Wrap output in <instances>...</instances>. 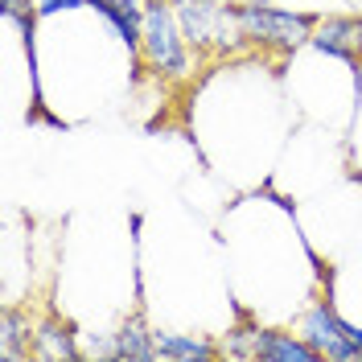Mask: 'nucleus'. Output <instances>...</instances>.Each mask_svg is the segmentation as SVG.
<instances>
[{"instance_id":"obj_1","label":"nucleus","mask_w":362,"mask_h":362,"mask_svg":"<svg viewBox=\"0 0 362 362\" xmlns=\"http://www.w3.org/2000/svg\"><path fill=\"white\" fill-rule=\"evenodd\" d=\"M144 58L157 70V78H181L189 70L185 33H181L173 0H144Z\"/></svg>"},{"instance_id":"obj_2","label":"nucleus","mask_w":362,"mask_h":362,"mask_svg":"<svg viewBox=\"0 0 362 362\" xmlns=\"http://www.w3.org/2000/svg\"><path fill=\"white\" fill-rule=\"evenodd\" d=\"M173 8H177L189 49H230L243 37L235 8H226L218 0H173Z\"/></svg>"},{"instance_id":"obj_3","label":"nucleus","mask_w":362,"mask_h":362,"mask_svg":"<svg viewBox=\"0 0 362 362\" xmlns=\"http://www.w3.org/2000/svg\"><path fill=\"white\" fill-rule=\"evenodd\" d=\"M235 17H239L243 37L259 45H284V49L309 42L317 29V17L284 13V8H268V4H235Z\"/></svg>"},{"instance_id":"obj_4","label":"nucleus","mask_w":362,"mask_h":362,"mask_svg":"<svg viewBox=\"0 0 362 362\" xmlns=\"http://www.w3.org/2000/svg\"><path fill=\"white\" fill-rule=\"evenodd\" d=\"M305 338L313 341L325 358L334 362H362V350L341 334V317L329 309V300H317L305 313Z\"/></svg>"},{"instance_id":"obj_5","label":"nucleus","mask_w":362,"mask_h":362,"mask_svg":"<svg viewBox=\"0 0 362 362\" xmlns=\"http://www.w3.org/2000/svg\"><path fill=\"white\" fill-rule=\"evenodd\" d=\"M309 42L321 49V54H334L341 62H362V17H325L317 21L313 37Z\"/></svg>"},{"instance_id":"obj_6","label":"nucleus","mask_w":362,"mask_h":362,"mask_svg":"<svg viewBox=\"0 0 362 362\" xmlns=\"http://www.w3.org/2000/svg\"><path fill=\"white\" fill-rule=\"evenodd\" d=\"M251 358H259V362H321L325 354L309 338L276 334V329H255V354Z\"/></svg>"},{"instance_id":"obj_7","label":"nucleus","mask_w":362,"mask_h":362,"mask_svg":"<svg viewBox=\"0 0 362 362\" xmlns=\"http://www.w3.org/2000/svg\"><path fill=\"white\" fill-rule=\"evenodd\" d=\"M157 334H148L144 317H128L115 334V362H157Z\"/></svg>"},{"instance_id":"obj_8","label":"nucleus","mask_w":362,"mask_h":362,"mask_svg":"<svg viewBox=\"0 0 362 362\" xmlns=\"http://www.w3.org/2000/svg\"><path fill=\"white\" fill-rule=\"evenodd\" d=\"M33 358H45V362H58V358H83V350L74 346L66 325H58V321H45L37 325V334H33Z\"/></svg>"},{"instance_id":"obj_9","label":"nucleus","mask_w":362,"mask_h":362,"mask_svg":"<svg viewBox=\"0 0 362 362\" xmlns=\"http://www.w3.org/2000/svg\"><path fill=\"white\" fill-rule=\"evenodd\" d=\"M33 334L37 329H29V321H25L17 309H4L0 313V350H4V358H33Z\"/></svg>"},{"instance_id":"obj_10","label":"nucleus","mask_w":362,"mask_h":362,"mask_svg":"<svg viewBox=\"0 0 362 362\" xmlns=\"http://www.w3.org/2000/svg\"><path fill=\"white\" fill-rule=\"evenodd\" d=\"M157 354L173 362H194V358L206 362V358H218L223 350L202 338H185V334H157Z\"/></svg>"},{"instance_id":"obj_11","label":"nucleus","mask_w":362,"mask_h":362,"mask_svg":"<svg viewBox=\"0 0 362 362\" xmlns=\"http://www.w3.org/2000/svg\"><path fill=\"white\" fill-rule=\"evenodd\" d=\"M0 8H4V17H8V21H21L25 13H37V8H33V0H0Z\"/></svg>"},{"instance_id":"obj_12","label":"nucleus","mask_w":362,"mask_h":362,"mask_svg":"<svg viewBox=\"0 0 362 362\" xmlns=\"http://www.w3.org/2000/svg\"><path fill=\"white\" fill-rule=\"evenodd\" d=\"M87 0H42L37 4V17H54V13H62V8H83Z\"/></svg>"}]
</instances>
